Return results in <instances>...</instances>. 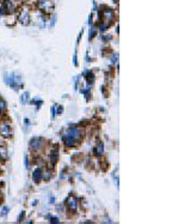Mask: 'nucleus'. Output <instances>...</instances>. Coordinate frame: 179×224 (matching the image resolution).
<instances>
[{
    "instance_id": "23",
    "label": "nucleus",
    "mask_w": 179,
    "mask_h": 224,
    "mask_svg": "<svg viewBox=\"0 0 179 224\" xmlns=\"http://www.w3.org/2000/svg\"><path fill=\"white\" fill-rule=\"evenodd\" d=\"M0 188H1V181H0Z\"/></svg>"
},
{
    "instance_id": "5",
    "label": "nucleus",
    "mask_w": 179,
    "mask_h": 224,
    "mask_svg": "<svg viewBox=\"0 0 179 224\" xmlns=\"http://www.w3.org/2000/svg\"><path fill=\"white\" fill-rule=\"evenodd\" d=\"M37 3H38L39 8H41L43 12H45V13L52 12V10H53V1L52 0H37Z\"/></svg>"
},
{
    "instance_id": "17",
    "label": "nucleus",
    "mask_w": 179,
    "mask_h": 224,
    "mask_svg": "<svg viewBox=\"0 0 179 224\" xmlns=\"http://www.w3.org/2000/svg\"><path fill=\"white\" fill-rule=\"evenodd\" d=\"M28 98H29V94H28V92H24V94L22 95V97H21V102H22V103H26Z\"/></svg>"
},
{
    "instance_id": "1",
    "label": "nucleus",
    "mask_w": 179,
    "mask_h": 224,
    "mask_svg": "<svg viewBox=\"0 0 179 224\" xmlns=\"http://www.w3.org/2000/svg\"><path fill=\"white\" fill-rule=\"evenodd\" d=\"M81 137H83L81 128L76 127V126H73V127L68 128L65 132V134H63V143H65L66 146L73 148V146H75L79 141H80Z\"/></svg>"
},
{
    "instance_id": "10",
    "label": "nucleus",
    "mask_w": 179,
    "mask_h": 224,
    "mask_svg": "<svg viewBox=\"0 0 179 224\" xmlns=\"http://www.w3.org/2000/svg\"><path fill=\"white\" fill-rule=\"evenodd\" d=\"M42 169L41 168H37L35 171H34V174H32V179H34V181L36 182V183H38L39 181H41V179H42Z\"/></svg>"
},
{
    "instance_id": "15",
    "label": "nucleus",
    "mask_w": 179,
    "mask_h": 224,
    "mask_svg": "<svg viewBox=\"0 0 179 224\" xmlns=\"http://www.w3.org/2000/svg\"><path fill=\"white\" fill-rule=\"evenodd\" d=\"M98 26H99V29H101V31H105L106 29L109 28V24L104 22V23H99V25H98Z\"/></svg>"
},
{
    "instance_id": "22",
    "label": "nucleus",
    "mask_w": 179,
    "mask_h": 224,
    "mask_svg": "<svg viewBox=\"0 0 179 224\" xmlns=\"http://www.w3.org/2000/svg\"><path fill=\"white\" fill-rule=\"evenodd\" d=\"M25 167L29 168V161H28V157H26V156H25Z\"/></svg>"
},
{
    "instance_id": "12",
    "label": "nucleus",
    "mask_w": 179,
    "mask_h": 224,
    "mask_svg": "<svg viewBox=\"0 0 179 224\" xmlns=\"http://www.w3.org/2000/svg\"><path fill=\"white\" fill-rule=\"evenodd\" d=\"M57 156H59V151H57V148H55L52 152H50V156H49V158L53 163H55L57 161Z\"/></svg>"
},
{
    "instance_id": "3",
    "label": "nucleus",
    "mask_w": 179,
    "mask_h": 224,
    "mask_svg": "<svg viewBox=\"0 0 179 224\" xmlns=\"http://www.w3.org/2000/svg\"><path fill=\"white\" fill-rule=\"evenodd\" d=\"M101 15H102L103 19H105V23H107V24H110V22H112L115 19V12H114V10H111L110 7L104 6Z\"/></svg>"
},
{
    "instance_id": "13",
    "label": "nucleus",
    "mask_w": 179,
    "mask_h": 224,
    "mask_svg": "<svg viewBox=\"0 0 179 224\" xmlns=\"http://www.w3.org/2000/svg\"><path fill=\"white\" fill-rule=\"evenodd\" d=\"M42 178L45 180V181H48L49 179L52 178V174H50V170H45L44 173H42Z\"/></svg>"
},
{
    "instance_id": "8",
    "label": "nucleus",
    "mask_w": 179,
    "mask_h": 224,
    "mask_svg": "<svg viewBox=\"0 0 179 224\" xmlns=\"http://www.w3.org/2000/svg\"><path fill=\"white\" fill-rule=\"evenodd\" d=\"M43 145V139L42 138H32L30 140V148L32 150H39Z\"/></svg>"
},
{
    "instance_id": "21",
    "label": "nucleus",
    "mask_w": 179,
    "mask_h": 224,
    "mask_svg": "<svg viewBox=\"0 0 179 224\" xmlns=\"http://www.w3.org/2000/svg\"><path fill=\"white\" fill-rule=\"evenodd\" d=\"M117 60H118V58H117V55H114V56H112V62H116Z\"/></svg>"
},
{
    "instance_id": "6",
    "label": "nucleus",
    "mask_w": 179,
    "mask_h": 224,
    "mask_svg": "<svg viewBox=\"0 0 179 224\" xmlns=\"http://www.w3.org/2000/svg\"><path fill=\"white\" fill-rule=\"evenodd\" d=\"M18 21L22 25H29L30 21H31V17H30V13H29L28 10H22V11L19 12Z\"/></svg>"
},
{
    "instance_id": "20",
    "label": "nucleus",
    "mask_w": 179,
    "mask_h": 224,
    "mask_svg": "<svg viewBox=\"0 0 179 224\" xmlns=\"http://www.w3.org/2000/svg\"><path fill=\"white\" fill-rule=\"evenodd\" d=\"M7 211H8V209H7V207H4V211L1 212V216H5L6 213H7Z\"/></svg>"
},
{
    "instance_id": "2",
    "label": "nucleus",
    "mask_w": 179,
    "mask_h": 224,
    "mask_svg": "<svg viewBox=\"0 0 179 224\" xmlns=\"http://www.w3.org/2000/svg\"><path fill=\"white\" fill-rule=\"evenodd\" d=\"M5 82L11 87H13L14 90H18L19 87H22V85H23L22 77L17 76L14 73H6L5 74Z\"/></svg>"
},
{
    "instance_id": "11",
    "label": "nucleus",
    "mask_w": 179,
    "mask_h": 224,
    "mask_svg": "<svg viewBox=\"0 0 179 224\" xmlns=\"http://www.w3.org/2000/svg\"><path fill=\"white\" fill-rule=\"evenodd\" d=\"M103 153H104V145H103V143H98L96 146V155L102 156Z\"/></svg>"
},
{
    "instance_id": "14",
    "label": "nucleus",
    "mask_w": 179,
    "mask_h": 224,
    "mask_svg": "<svg viewBox=\"0 0 179 224\" xmlns=\"http://www.w3.org/2000/svg\"><path fill=\"white\" fill-rule=\"evenodd\" d=\"M5 109H6V103H5L4 100L0 98V115H1V114L5 112Z\"/></svg>"
},
{
    "instance_id": "19",
    "label": "nucleus",
    "mask_w": 179,
    "mask_h": 224,
    "mask_svg": "<svg viewBox=\"0 0 179 224\" xmlns=\"http://www.w3.org/2000/svg\"><path fill=\"white\" fill-rule=\"evenodd\" d=\"M96 33H97V30H96L94 28H92V29H91V33H90V38H92V37L96 35Z\"/></svg>"
},
{
    "instance_id": "9",
    "label": "nucleus",
    "mask_w": 179,
    "mask_h": 224,
    "mask_svg": "<svg viewBox=\"0 0 179 224\" xmlns=\"http://www.w3.org/2000/svg\"><path fill=\"white\" fill-rule=\"evenodd\" d=\"M67 206H68L69 210L76 211V210H78V206H79V200H78L75 197L68 198V200H67Z\"/></svg>"
},
{
    "instance_id": "18",
    "label": "nucleus",
    "mask_w": 179,
    "mask_h": 224,
    "mask_svg": "<svg viewBox=\"0 0 179 224\" xmlns=\"http://www.w3.org/2000/svg\"><path fill=\"white\" fill-rule=\"evenodd\" d=\"M49 222H50V223H60V221L56 218V217H49Z\"/></svg>"
},
{
    "instance_id": "4",
    "label": "nucleus",
    "mask_w": 179,
    "mask_h": 224,
    "mask_svg": "<svg viewBox=\"0 0 179 224\" xmlns=\"http://www.w3.org/2000/svg\"><path fill=\"white\" fill-rule=\"evenodd\" d=\"M0 137L3 138H11L12 137V130L8 123L1 122L0 123Z\"/></svg>"
},
{
    "instance_id": "7",
    "label": "nucleus",
    "mask_w": 179,
    "mask_h": 224,
    "mask_svg": "<svg viewBox=\"0 0 179 224\" xmlns=\"http://www.w3.org/2000/svg\"><path fill=\"white\" fill-rule=\"evenodd\" d=\"M3 10L5 13H13L16 11V5L12 3V0H5L3 3Z\"/></svg>"
},
{
    "instance_id": "16",
    "label": "nucleus",
    "mask_w": 179,
    "mask_h": 224,
    "mask_svg": "<svg viewBox=\"0 0 179 224\" xmlns=\"http://www.w3.org/2000/svg\"><path fill=\"white\" fill-rule=\"evenodd\" d=\"M6 150L3 149V148H0V160H6Z\"/></svg>"
}]
</instances>
